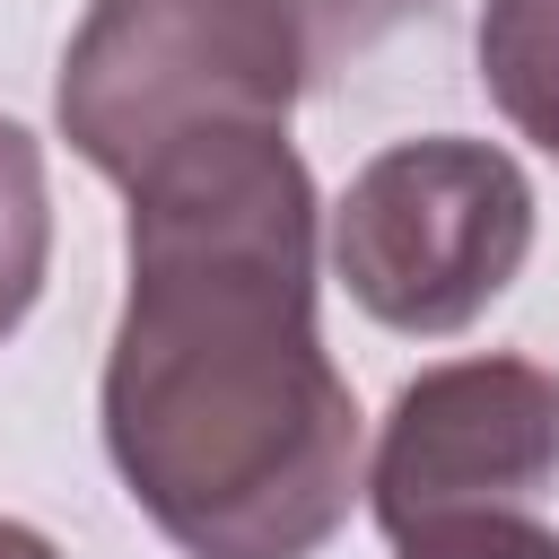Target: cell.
<instances>
[{
	"label": "cell",
	"mask_w": 559,
	"mask_h": 559,
	"mask_svg": "<svg viewBox=\"0 0 559 559\" xmlns=\"http://www.w3.org/2000/svg\"><path fill=\"white\" fill-rule=\"evenodd\" d=\"M314 175L288 131H218L131 183V297L105 349V454L183 559H314L367 472L314 332Z\"/></svg>",
	"instance_id": "obj_1"
},
{
	"label": "cell",
	"mask_w": 559,
	"mask_h": 559,
	"mask_svg": "<svg viewBox=\"0 0 559 559\" xmlns=\"http://www.w3.org/2000/svg\"><path fill=\"white\" fill-rule=\"evenodd\" d=\"M306 87L314 61L280 0H87L52 114L61 140L131 192L192 140L288 131Z\"/></svg>",
	"instance_id": "obj_2"
},
{
	"label": "cell",
	"mask_w": 559,
	"mask_h": 559,
	"mask_svg": "<svg viewBox=\"0 0 559 559\" xmlns=\"http://www.w3.org/2000/svg\"><path fill=\"white\" fill-rule=\"evenodd\" d=\"M533 253V183L498 140L428 131L376 148L332 210V271L384 323L445 341L480 323Z\"/></svg>",
	"instance_id": "obj_3"
},
{
	"label": "cell",
	"mask_w": 559,
	"mask_h": 559,
	"mask_svg": "<svg viewBox=\"0 0 559 559\" xmlns=\"http://www.w3.org/2000/svg\"><path fill=\"white\" fill-rule=\"evenodd\" d=\"M559 480V376L533 358H445L419 367L376 437L367 507L384 542H411L454 515H515Z\"/></svg>",
	"instance_id": "obj_4"
},
{
	"label": "cell",
	"mask_w": 559,
	"mask_h": 559,
	"mask_svg": "<svg viewBox=\"0 0 559 559\" xmlns=\"http://www.w3.org/2000/svg\"><path fill=\"white\" fill-rule=\"evenodd\" d=\"M472 52H480L489 105H498L533 148L559 157V0H489Z\"/></svg>",
	"instance_id": "obj_5"
},
{
	"label": "cell",
	"mask_w": 559,
	"mask_h": 559,
	"mask_svg": "<svg viewBox=\"0 0 559 559\" xmlns=\"http://www.w3.org/2000/svg\"><path fill=\"white\" fill-rule=\"evenodd\" d=\"M52 271V192H44V148L26 122L0 114V341L35 314Z\"/></svg>",
	"instance_id": "obj_6"
},
{
	"label": "cell",
	"mask_w": 559,
	"mask_h": 559,
	"mask_svg": "<svg viewBox=\"0 0 559 559\" xmlns=\"http://www.w3.org/2000/svg\"><path fill=\"white\" fill-rule=\"evenodd\" d=\"M288 17H297V35H306V61H314V79H332V70H349L367 44H384L393 26H411V17H428L437 0H280Z\"/></svg>",
	"instance_id": "obj_7"
},
{
	"label": "cell",
	"mask_w": 559,
	"mask_h": 559,
	"mask_svg": "<svg viewBox=\"0 0 559 559\" xmlns=\"http://www.w3.org/2000/svg\"><path fill=\"white\" fill-rule=\"evenodd\" d=\"M393 559H559V533L533 524L524 507L515 515H454V524L393 542Z\"/></svg>",
	"instance_id": "obj_8"
},
{
	"label": "cell",
	"mask_w": 559,
	"mask_h": 559,
	"mask_svg": "<svg viewBox=\"0 0 559 559\" xmlns=\"http://www.w3.org/2000/svg\"><path fill=\"white\" fill-rule=\"evenodd\" d=\"M0 559H61L35 524H17V515H0Z\"/></svg>",
	"instance_id": "obj_9"
}]
</instances>
